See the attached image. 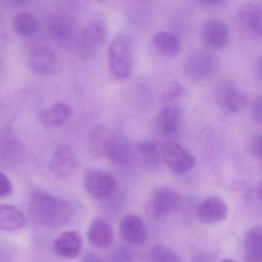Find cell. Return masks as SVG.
<instances>
[{"label":"cell","instance_id":"obj_1","mask_svg":"<svg viewBox=\"0 0 262 262\" xmlns=\"http://www.w3.org/2000/svg\"><path fill=\"white\" fill-rule=\"evenodd\" d=\"M29 211L36 225L50 229L63 226L73 215L71 206L66 201L39 190L32 194Z\"/></svg>","mask_w":262,"mask_h":262},{"label":"cell","instance_id":"obj_2","mask_svg":"<svg viewBox=\"0 0 262 262\" xmlns=\"http://www.w3.org/2000/svg\"><path fill=\"white\" fill-rule=\"evenodd\" d=\"M108 67L112 76L118 80H125L129 77L134 65V42L125 33H121L113 38L108 46Z\"/></svg>","mask_w":262,"mask_h":262},{"label":"cell","instance_id":"obj_3","mask_svg":"<svg viewBox=\"0 0 262 262\" xmlns=\"http://www.w3.org/2000/svg\"><path fill=\"white\" fill-rule=\"evenodd\" d=\"M221 61L208 52H196L184 61L182 70L187 79L194 82L208 80L220 70Z\"/></svg>","mask_w":262,"mask_h":262},{"label":"cell","instance_id":"obj_4","mask_svg":"<svg viewBox=\"0 0 262 262\" xmlns=\"http://www.w3.org/2000/svg\"><path fill=\"white\" fill-rule=\"evenodd\" d=\"M181 196L170 187H159L153 191L147 204V212L155 220L168 219L179 207Z\"/></svg>","mask_w":262,"mask_h":262},{"label":"cell","instance_id":"obj_5","mask_svg":"<svg viewBox=\"0 0 262 262\" xmlns=\"http://www.w3.org/2000/svg\"><path fill=\"white\" fill-rule=\"evenodd\" d=\"M108 36V28L100 19L91 21L85 26L77 39L78 50L81 54L91 56L102 48Z\"/></svg>","mask_w":262,"mask_h":262},{"label":"cell","instance_id":"obj_6","mask_svg":"<svg viewBox=\"0 0 262 262\" xmlns=\"http://www.w3.org/2000/svg\"><path fill=\"white\" fill-rule=\"evenodd\" d=\"M84 187L93 199H108L116 188V181L111 173L99 169L87 170L84 174Z\"/></svg>","mask_w":262,"mask_h":262},{"label":"cell","instance_id":"obj_7","mask_svg":"<svg viewBox=\"0 0 262 262\" xmlns=\"http://www.w3.org/2000/svg\"><path fill=\"white\" fill-rule=\"evenodd\" d=\"M216 101L222 111L230 114L240 111L247 102V96L234 82L227 79L221 82L216 92Z\"/></svg>","mask_w":262,"mask_h":262},{"label":"cell","instance_id":"obj_8","mask_svg":"<svg viewBox=\"0 0 262 262\" xmlns=\"http://www.w3.org/2000/svg\"><path fill=\"white\" fill-rule=\"evenodd\" d=\"M28 65L33 73L41 76L57 74L62 68L59 56L50 49L42 47L32 50L29 56Z\"/></svg>","mask_w":262,"mask_h":262},{"label":"cell","instance_id":"obj_9","mask_svg":"<svg viewBox=\"0 0 262 262\" xmlns=\"http://www.w3.org/2000/svg\"><path fill=\"white\" fill-rule=\"evenodd\" d=\"M201 39L210 50H222L229 42V27L222 19H208L201 29Z\"/></svg>","mask_w":262,"mask_h":262},{"label":"cell","instance_id":"obj_10","mask_svg":"<svg viewBox=\"0 0 262 262\" xmlns=\"http://www.w3.org/2000/svg\"><path fill=\"white\" fill-rule=\"evenodd\" d=\"M162 159L171 171L177 174L186 172L194 165V156L176 142L165 144L162 149Z\"/></svg>","mask_w":262,"mask_h":262},{"label":"cell","instance_id":"obj_11","mask_svg":"<svg viewBox=\"0 0 262 262\" xmlns=\"http://www.w3.org/2000/svg\"><path fill=\"white\" fill-rule=\"evenodd\" d=\"M49 30L53 39L60 44L71 42L77 33V24L71 15L58 13L49 20Z\"/></svg>","mask_w":262,"mask_h":262},{"label":"cell","instance_id":"obj_12","mask_svg":"<svg viewBox=\"0 0 262 262\" xmlns=\"http://www.w3.org/2000/svg\"><path fill=\"white\" fill-rule=\"evenodd\" d=\"M116 136L105 125H97L89 135L88 146L90 153L98 159H108L114 144Z\"/></svg>","mask_w":262,"mask_h":262},{"label":"cell","instance_id":"obj_13","mask_svg":"<svg viewBox=\"0 0 262 262\" xmlns=\"http://www.w3.org/2000/svg\"><path fill=\"white\" fill-rule=\"evenodd\" d=\"M228 212V205L223 199L219 197H209L199 205L197 216L201 223L212 225L225 220Z\"/></svg>","mask_w":262,"mask_h":262},{"label":"cell","instance_id":"obj_14","mask_svg":"<svg viewBox=\"0 0 262 262\" xmlns=\"http://www.w3.org/2000/svg\"><path fill=\"white\" fill-rule=\"evenodd\" d=\"M237 20L242 30L256 39L262 38V7L248 4L237 13Z\"/></svg>","mask_w":262,"mask_h":262},{"label":"cell","instance_id":"obj_15","mask_svg":"<svg viewBox=\"0 0 262 262\" xmlns=\"http://www.w3.org/2000/svg\"><path fill=\"white\" fill-rule=\"evenodd\" d=\"M76 165L77 159L73 150L67 145H62L55 150L50 169L56 177L67 178L74 172Z\"/></svg>","mask_w":262,"mask_h":262},{"label":"cell","instance_id":"obj_16","mask_svg":"<svg viewBox=\"0 0 262 262\" xmlns=\"http://www.w3.org/2000/svg\"><path fill=\"white\" fill-rule=\"evenodd\" d=\"M119 231L124 240L133 245H143L146 242V227L139 216L131 214L124 216L120 222Z\"/></svg>","mask_w":262,"mask_h":262},{"label":"cell","instance_id":"obj_17","mask_svg":"<svg viewBox=\"0 0 262 262\" xmlns=\"http://www.w3.org/2000/svg\"><path fill=\"white\" fill-rule=\"evenodd\" d=\"M182 110L177 105H169L161 110L158 115L156 125L161 134L166 137L174 136L180 128Z\"/></svg>","mask_w":262,"mask_h":262},{"label":"cell","instance_id":"obj_18","mask_svg":"<svg viewBox=\"0 0 262 262\" xmlns=\"http://www.w3.org/2000/svg\"><path fill=\"white\" fill-rule=\"evenodd\" d=\"M73 110L64 102H57L39 113V119L47 128H55L64 125L71 118Z\"/></svg>","mask_w":262,"mask_h":262},{"label":"cell","instance_id":"obj_19","mask_svg":"<svg viewBox=\"0 0 262 262\" xmlns=\"http://www.w3.org/2000/svg\"><path fill=\"white\" fill-rule=\"evenodd\" d=\"M82 248V237L76 231L64 232L54 243L55 252L67 259L76 258L80 254Z\"/></svg>","mask_w":262,"mask_h":262},{"label":"cell","instance_id":"obj_20","mask_svg":"<svg viewBox=\"0 0 262 262\" xmlns=\"http://www.w3.org/2000/svg\"><path fill=\"white\" fill-rule=\"evenodd\" d=\"M88 239L96 248H108L113 242V228L103 219H95L89 228Z\"/></svg>","mask_w":262,"mask_h":262},{"label":"cell","instance_id":"obj_21","mask_svg":"<svg viewBox=\"0 0 262 262\" xmlns=\"http://www.w3.org/2000/svg\"><path fill=\"white\" fill-rule=\"evenodd\" d=\"M108 159L118 168H128L131 166L133 162V148L125 138L116 136Z\"/></svg>","mask_w":262,"mask_h":262},{"label":"cell","instance_id":"obj_22","mask_svg":"<svg viewBox=\"0 0 262 262\" xmlns=\"http://www.w3.org/2000/svg\"><path fill=\"white\" fill-rule=\"evenodd\" d=\"M245 250L248 262H262V226L254 225L245 236Z\"/></svg>","mask_w":262,"mask_h":262},{"label":"cell","instance_id":"obj_23","mask_svg":"<svg viewBox=\"0 0 262 262\" xmlns=\"http://www.w3.org/2000/svg\"><path fill=\"white\" fill-rule=\"evenodd\" d=\"M26 217L24 213L15 206L1 205L0 206V228L3 231H15L24 228Z\"/></svg>","mask_w":262,"mask_h":262},{"label":"cell","instance_id":"obj_24","mask_svg":"<svg viewBox=\"0 0 262 262\" xmlns=\"http://www.w3.org/2000/svg\"><path fill=\"white\" fill-rule=\"evenodd\" d=\"M153 43L156 50L165 57H176L182 50L180 39L176 35L168 32L156 33L153 37Z\"/></svg>","mask_w":262,"mask_h":262},{"label":"cell","instance_id":"obj_25","mask_svg":"<svg viewBox=\"0 0 262 262\" xmlns=\"http://www.w3.org/2000/svg\"><path fill=\"white\" fill-rule=\"evenodd\" d=\"M136 149L143 158L147 166L151 168L159 167L162 159V150L152 141H142L136 143Z\"/></svg>","mask_w":262,"mask_h":262},{"label":"cell","instance_id":"obj_26","mask_svg":"<svg viewBox=\"0 0 262 262\" xmlns=\"http://www.w3.org/2000/svg\"><path fill=\"white\" fill-rule=\"evenodd\" d=\"M39 27L37 19L30 13L16 15L13 19V28L16 34L23 37H29L36 34Z\"/></svg>","mask_w":262,"mask_h":262},{"label":"cell","instance_id":"obj_27","mask_svg":"<svg viewBox=\"0 0 262 262\" xmlns=\"http://www.w3.org/2000/svg\"><path fill=\"white\" fill-rule=\"evenodd\" d=\"M150 258L153 262H182L176 251L162 245H158L151 249Z\"/></svg>","mask_w":262,"mask_h":262},{"label":"cell","instance_id":"obj_28","mask_svg":"<svg viewBox=\"0 0 262 262\" xmlns=\"http://www.w3.org/2000/svg\"><path fill=\"white\" fill-rule=\"evenodd\" d=\"M185 93V88L179 81H172L170 82L162 93V99L166 102L174 100L178 98L182 97Z\"/></svg>","mask_w":262,"mask_h":262},{"label":"cell","instance_id":"obj_29","mask_svg":"<svg viewBox=\"0 0 262 262\" xmlns=\"http://www.w3.org/2000/svg\"><path fill=\"white\" fill-rule=\"evenodd\" d=\"M111 262H134V256L128 248L122 247L115 251Z\"/></svg>","mask_w":262,"mask_h":262},{"label":"cell","instance_id":"obj_30","mask_svg":"<svg viewBox=\"0 0 262 262\" xmlns=\"http://www.w3.org/2000/svg\"><path fill=\"white\" fill-rule=\"evenodd\" d=\"M251 116L259 125H262V95L257 96L251 105Z\"/></svg>","mask_w":262,"mask_h":262},{"label":"cell","instance_id":"obj_31","mask_svg":"<svg viewBox=\"0 0 262 262\" xmlns=\"http://www.w3.org/2000/svg\"><path fill=\"white\" fill-rule=\"evenodd\" d=\"M250 149L254 157L262 159V134L256 135L251 139Z\"/></svg>","mask_w":262,"mask_h":262},{"label":"cell","instance_id":"obj_32","mask_svg":"<svg viewBox=\"0 0 262 262\" xmlns=\"http://www.w3.org/2000/svg\"><path fill=\"white\" fill-rule=\"evenodd\" d=\"M12 191H13V188H12L11 182L4 173H1L0 174V196L2 198L7 197L12 194Z\"/></svg>","mask_w":262,"mask_h":262},{"label":"cell","instance_id":"obj_33","mask_svg":"<svg viewBox=\"0 0 262 262\" xmlns=\"http://www.w3.org/2000/svg\"><path fill=\"white\" fill-rule=\"evenodd\" d=\"M195 3L204 7H215L223 5L225 4V1L224 0H197Z\"/></svg>","mask_w":262,"mask_h":262},{"label":"cell","instance_id":"obj_34","mask_svg":"<svg viewBox=\"0 0 262 262\" xmlns=\"http://www.w3.org/2000/svg\"><path fill=\"white\" fill-rule=\"evenodd\" d=\"M82 262H102L100 259L93 253H88L85 254L82 259Z\"/></svg>","mask_w":262,"mask_h":262},{"label":"cell","instance_id":"obj_35","mask_svg":"<svg viewBox=\"0 0 262 262\" xmlns=\"http://www.w3.org/2000/svg\"><path fill=\"white\" fill-rule=\"evenodd\" d=\"M256 75H257V79L262 81V55L259 57L256 64Z\"/></svg>","mask_w":262,"mask_h":262},{"label":"cell","instance_id":"obj_36","mask_svg":"<svg viewBox=\"0 0 262 262\" xmlns=\"http://www.w3.org/2000/svg\"><path fill=\"white\" fill-rule=\"evenodd\" d=\"M256 194L259 200L262 202V182H260L256 188Z\"/></svg>","mask_w":262,"mask_h":262},{"label":"cell","instance_id":"obj_37","mask_svg":"<svg viewBox=\"0 0 262 262\" xmlns=\"http://www.w3.org/2000/svg\"><path fill=\"white\" fill-rule=\"evenodd\" d=\"M10 4H13V5L21 6L27 4V1H24V0H15V1H11Z\"/></svg>","mask_w":262,"mask_h":262},{"label":"cell","instance_id":"obj_38","mask_svg":"<svg viewBox=\"0 0 262 262\" xmlns=\"http://www.w3.org/2000/svg\"><path fill=\"white\" fill-rule=\"evenodd\" d=\"M221 262H236L234 260H231V259H225V260H222Z\"/></svg>","mask_w":262,"mask_h":262}]
</instances>
